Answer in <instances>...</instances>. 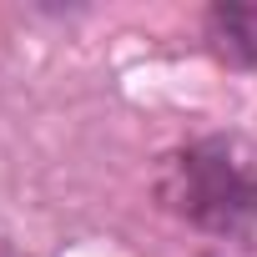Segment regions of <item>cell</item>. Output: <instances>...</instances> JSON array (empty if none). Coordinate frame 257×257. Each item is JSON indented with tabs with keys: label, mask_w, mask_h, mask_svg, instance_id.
<instances>
[{
	"label": "cell",
	"mask_w": 257,
	"mask_h": 257,
	"mask_svg": "<svg viewBox=\"0 0 257 257\" xmlns=\"http://www.w3.org/2000/svg\"><path fill=\"white\" fill-rule=\"evenodd\" d=\"M157 192L187 227L257 247V142L237 132H207L162 157Z\"/></svg>",
	"instance_id": "6da1fadb"
},
{
	"label": "cell",
	"mask_w": 257,
	"mask_h": 257,
	"mask_svg": "<svg viewBox=\"0 0 257 257\" xmlns=\"http://www.w3.org/2000/svg\"><path fill=\"white\" fill-rule=\"evenodd\" d=\"M207 41L222 61L257 76V6H212L207 11Z\"/></svg>",
	"instance_id": "7a4b0ae2"
},
{
	"label": "cell",
	"mask_w": 257,
	"mask_h": 257,
	"mask_svg": "<svg viewBox=\"0 0 257 257\" xmlns=\"http://www.w3.org/2000/svg\"><path fill=\"white\" fill-rule=\"evenodd\" d=\"M0 257H26V252H21V247H16L11 237H0Z\"/></svg>",
	"instance_id": "3957f363"
}]
</instances>
